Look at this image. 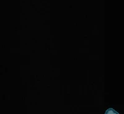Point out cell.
Segmentation results:
<instances>
[{
  "label": "cell",
  "instance_id": "6da1fadb",
  "mask_svg": "<svg viewBox=\"0 0 124 114\" xmlns=\"http://www.w3.org/2000/svg\"><path fill=\"white\" fill-rule=\"evenodd\" d=\"M105 114H119L117 112H116L114 109L113 108H108L106 110Z\"/></svg>",
  "mask_w": 124,
  "mask_h": 114
}]
</instances>
